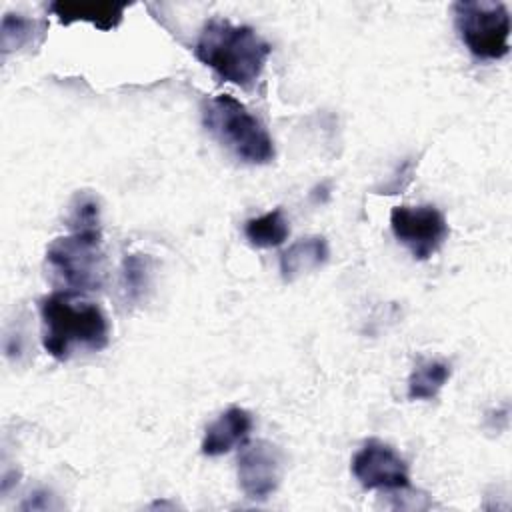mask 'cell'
Returning a JSON list of instances; mask_svg holds the SVG:
<instances>
[{"label":"cell","instance_id":"1","mask_svg":"<svg viewBox=\"0 0 512 512\" xmlns=\"http://www.w3.org/2000/svg\"><path fill=\"white\" fill-rule=\"evenodd\" d=\"M42 346L56 360L76 350L98 352L108 346L110 328L102 308L74 290L52 292L38 302Z\"/></svg>","mask_w":512,"mask_h":512},{"label":"cell","instance_id":"2","mask_svg":"<svg viewBox=\"0 0 512 512\" xmlns=\"http://www.w3.org/2000/svg\"><path fill=\"white\" fill-rule=\"evenodd\" d=\"M270 44L250 26L224 18H210L194 44V56L216 72L218 78L250 90L260 78L270 56Z\"/></svg>","mask_w":512,"mask_h":512},{"label":"cell","instance_id":"3","mask_svg":"<svg viewBox=\"0 0 512 512\" xmlns=\"http://www.w3.org/2000/svg\"><path fill=\"white\" fill-rule=\"evenodd\" d=\"M206 130L238 160L246 164H268L274 160V142L266 126L234 96L210 98L202 112Z\"/></svg>","mask_w":512,"mask_h":512},{"label":"cell","instance_id":"4","mask_svg":"<svg viewBox=\"0 0 512 512\" xmlns=\"http://www.w3.org/2000/svg\"><path fill=\"white\" fill-rule=\"evenodd\" d=\"M454 24L464 46L482 60H500L510 52V12L502 2H456Z\"/></svg>","mask_w":512,"mask_h":512},{"label":"cell","instance_id":"5","mask_svg":"<svg viewBox=\"0 0 512 512\" xmlns=\"http://www.w3.org/2000/svg\"><path fill=\"white\" fill-rule=\"evenodd\" d=\"M46 262L68 290H96L102 284V232H70L46 250Z\"/></svg>","mask_w":512,"mask_h":512},{"label":"cell","instance_id":"6","mask_svg":"<svg viewBox=\"0 0 512 512\" xmlns=\"http://www.w3.org/2000/svg\"><path fill=\"white\" fill-rule=\"evenodd\" d=\"M390 228L394 238L406 246L416 260H428L448 238L444 214L430 204L394 206L390 212Z\"/></svg>","mask_w":512,"mask_h":512},{"label":"cell","instance_id":"7","mask_svg":"<svg viewBox=\"0 0 512 512\" xmlns=\"http://www.w3.org/2000/svg\"><path fill=\"white\" fill-rule=\"evenodd\" d=\"M354 478L368 490H400L410 484L404 458L388 444L372 438L352 458Z\"/></svg>","mask_w":512,"mask_h":512},{"label":"cell","instance_id":"8","mask_svg":"<svg viewBox=\"0 0 512 512\" xmlns=\"http://www.w3.org/2000/svg\"><path fill=\"white\" fill-rule=\"evenodd\" d=\"M282 480V452L266 442L256 440L242 448L238 456V484L246 498H270Z\"/></svg>","mask_w":512,"mask_h":512},{"label":"cell","instance_id":"9","mask_svg":"<svg viewBox=\"0 0 512 512\" xmlns=\"http://www.w3.org/2000/svg\"><path fill=\"white\" fill-rule=\"evenodd\" d=\"M252 414L244 408L232 406L222 412L204 432L202 438V454L220 456L230 452L238 442H242L252 430Z\"/></svg>","mask_w":512,"mask_h":512},{"label":"cell","instance_id":"10","mask_svg":"<svg viewBox=\"0 0 512 512\" xmlns=\"http://www.w3.org/2000/svg\"><path fill=\"white\" fill-rule=\"evenodd\" d=\"M330 248L324 236H308L290 244L280 256V274L284 282H294L326 264Z\"/></svg>","mask_w":512,"mask_h":512},{"label":"cell","instance_id":"11","mask_svg":"<svg viewBox=\"0 0 512 512\" xmlns=\"http://www.w3.org/2000/svg\"><path fill=\"white\" fill-rule=\"evenodd\" d=\"M126 4L114 2H84V0H58L50 4V12L58 16L62 24L72 22H90L100 30H110L120 24Z\"/></svg>","mask_w":512,"mask_h":512},{"label":"cell","instance_id":"12","mask_svg":"<svg viewBox=\"0 0 512 512\" xmlns=\"http://www.w3.org/2000/svg\"><path fill=\"white\" fill-rule=\"evenodd\" d=\"M450 378V364L442 360H422L408 378L410 400H432Z\"/></svg>","mask_w":512,"mask_h":512},{"label":"cell","instance_id":"13","mask_svg":"<svg viewBox=\"0 0 512 512\" xmlns=\"http://www.w3.org/2000/svg\"><path fill=\"white\" fill-rule=\"evenodd\" d=\"M288 220L280 208L270 210L258 218H250L244 224L246 240L256 248H274L288 238Z\"/></svg>","mask_w":512,"mask_h":512},{"label":"cell","instance_id":"14","mask_svg":"<svg viewBox=\"0 0 512 512\" xmlns=\"http://www.w3.org/2000/svg\"><path fill=\"white\" fill-rule=\"evenodd\" d=\"M46 24L24 18L20 14H6L2 18V52L8 54L10 50H18L26 44H34L38 34H44Z\"/></svg>","mask_w":512,"mask_h":512},{"label":"cell","instance_id":"15","mask_svg":"<svg viewBox=\"0 0 512 512\" xmlns=\"http://www.w3.org/2000/svg\"><path fill=\"white\" fill-rule=\"evenodd\" d=\"M150 258L146 254H126L122 262V290L126 300L136 302L148 288Z\"/></svg>","mask_w":512,"mask_h":512},{"label":"cell","instance_id":"16","mask_svg":"<svg viewBox=\"0 0 512 512\" xmlns=\"http://www.w3.org/2000/svg\"><path fill=\"white\" fill-rule=\"evenodd\" d=\"M66 226L70 232L100 230V202L90 192H78L68 210Z\"/></svg>","mask_w":512,"mask_h":512}]
</instances>
